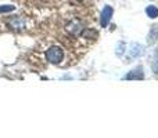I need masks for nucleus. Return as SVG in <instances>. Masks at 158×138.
I'll return each instance as SVG.
<instances>
[{
	"mask_svg": "<svg viewBox=\"0 0 158 138\" xmlns=\"http://www.w3.org/2000/svg\"><path fill=\"white\" fill-rule=\"evenodd\" d=\"M14 10H15V6H13V4H3V6H0V13H2V14L11 13V11H14Z\"/></svg>",
	"mask_w": 158,
	"mask_h": 138,
	"instance_id": "obj_9",
	"label": "nucleus"
},
{
	"mask_svg": "<svg viewBox=\"0 0 158 138\" xmlns=\"http://www.w3.org/2000/svg\"><path fill=\"white\" fill-rule=\"evenodd\" d=\"M146 14H147L148 18L154 19L158 17V7H156V6H147L146 7Z\"/></svg>",
	"mask_w": 158,
	"mask_h": 138,
	"instance_id": "obj_8",
	"label": "nucleus"
},
{
	"mask_svg": "<svg viewBox=\"0 0 158 138\" xmlns=\"http://www.w3.org/2000/svg\"><path fill=\"white\" fill-rule=\"evenodd\" d=\"M157 40H158V25H153L147 35V43L151 46V44H154Z\"/></svg>",
	"mask_w": 158,
	"mask_h": 138,
	"instance_id": "obj_7",
	"label": "nucleus"
},
{
	"mask_svg": "<svg viewBox=\"0 0 158 138\" xmlns=\"http://www.w3.org/2000/svg\"><path fill=\"white\" fill-rule=\"evenodd\" d=\"M65 29H67V32H69L74 36L81 35V33L83 32V24H82L79 19H74V21H71L69 24H67Z\"/></svg>",
	"mask_w": 158,
	"mask_h": 138,
	"instance_id": "obj_5",
	"label": "nucleus"
},
{
	"mask_svg": "<svg viewBox=\"0 0 158 138\" xmlns=\"http://www.w3.org/2000/svg\"><path fill=\"white\" fill-rule=\"evenodd\" d=\"M129 54L132 58H139L144 54V47L139 43H132L129 46Z\"/></svg>",
	"mask_w": 158,
	"mask_h": 138,
	"instance_id": "obj_6",
	"label": "nucleus"
},
{
	"mask_svg": "<svg viewBox=\"0 0 158 138\" xmlns=\"http://www.w3.org/2000/svg\"><path fill=\"white\" fill-rule=\"evenodd\" d=\"M112 15H114V8H112L111 6H106V7L103 8V11H101V14H100V25H101V28L108 26Z\"/></svg>",
	"mask_w": 158,
	"mask_h": 138,
	"instance_id": "obj_2",
	"label": "nucleus"
},
{
	"mask_svg": "<svg viewBox=\"0 0 158 138\" xmlns=\"http://www.w3.org/2000/svg\"><path fill=\"white\" fill-rule=\"evenodd\" d=\"M63 58H64V53L61 50V47H58V46L50 47L46 51V60L50 64H53V65H58L63 61Z\"/></svg>",
	"mask_w": 158,
	"mask_h": 138,
	"instance_id": "obj_1",
	"label": "nucleus"
},
{
	"mask_svg": "<svg viewBox=\"0 0 158 138\" xmlns=\"http://www.w3.org/2000/svg\"><path fill=\"white\" fill-rule=\"evenodd\" d=\"M143 79H144L143 66H136L135 69H132L131 72H128L123 76V80H143Z\"/></svg>",
	"mask_w": 158,
	"mask_h": 138,
	"instance_id": "obj_4",
	"label": "nucleus"
},
{
	"mask_svg": "<svg viewBox=\"0 0 158 138\" xmlns=\"http://www.w3.org/2000/svg\"><path fill=\"white\" fill-rule=\"evenodd\" d=\"M7 24H8V26H10L11 29H14V30H22V29H25V25H27V22H25V19L22 18V17L13 15V17H10V18H8Z\"/></svg>",
	"mask_w": 158,
	"mask_h": 138,
	"instance_id": "obj_3",
	"label": "nucleus"
},
{
	"mask_svg": "<svg viewBox=\"0 0 158 138\" xmlns=\"http://www.w3.org/2000/svg\"><path fill=\"white\" fill-rule=\"evenodd\" d=\"M123 47H125V43H119V50H118V54H122V53H123Z\"/></svg>",
	"mask_w": 158,
	"mask_h": 138,
	"instance_id": "obj_11",
	"label": "nucleus"
},
{
	"mask_svg": "<svg viewBox=\"0 0 158 138\" xmlns=\"http://www.w3.org/2000/svg\"><path fill=\"white\" fill-rule=\"evenodd\" d=\"M153 70H154V73H157V75H158V47H157V50H156V54H154Z\"/></svg>",
	"mask_w": 158,
	"mask_h": 138,
	"instance_id": "obj_10",
	"label": "nucleus"
}]
</instances>
